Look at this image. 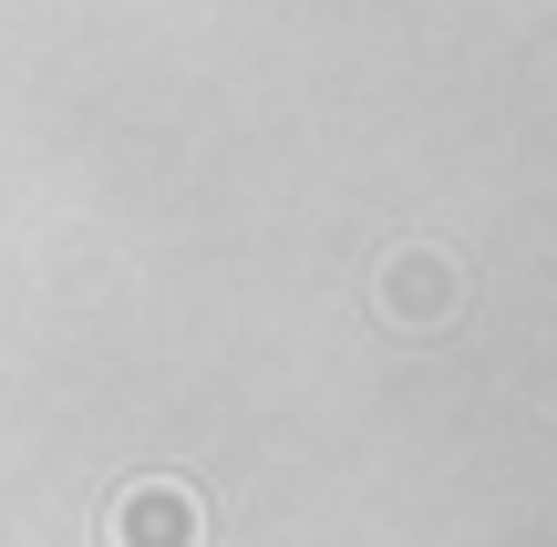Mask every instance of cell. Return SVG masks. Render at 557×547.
Listing matches in <instances>:
<instances>
[{
    "mask_svg": "<svg viewBox=\"0 0 557 547\" xmlns=\"http://www.w3.org/2000/svg\"><path fill=\"white\" fill-rule=\"evenodd\" d=\"M455 300H465V279H455L444 248H393V259H382V310H393L403 331H444Z\"/></svg>",
    "mask_w": 557,
    "mask_h": 547,
    "instance_id": "6da1fadb",
    "label": "cell"
},
{
    "mask_svg": "<svg viewBox=\"0 0 557 547\" xmlns=\"http://www.w3.org/2000/svg\"><path fill=\"white\" fill-rule=\"evenodd\" d=\"M114 547H207V507L186 486H124Z\"/></svg>",
    "mask_w": 557,
    "mask_h": 547,
    "instance_id": "7a4b0ae2",
    "label": "cell"
}]
</instances>
